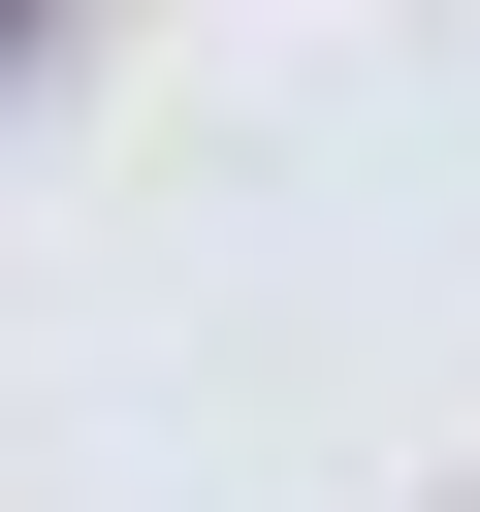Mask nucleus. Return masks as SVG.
<instances>
[{"instance_id":"nucleus-1","label":"nucleus","mask_w":480,"mask_h":512,"mask_svg":"<svg viewBox=\"0 0 480 512\" xmlns=\"http://www.w3.org/2000/svg\"><path fill=\"white\" fill-rule=\"evenodd\" d=\"M0 64H32V0H0Z\"/></svg>"}]
</instances>
